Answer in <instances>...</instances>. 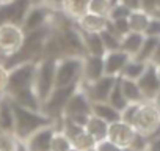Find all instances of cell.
Returning <instances> with one entry per match:
<instances>
[{
	"label": "cell",
	"instance_id": "obj_50",
	"mask_svg": "<svg viewBox=\"0 0 160 151\" xmlns=\"http://www.w3.org/2000/svg\"><path fill=\"white\" fill-rule=\"evenodd\" d=\"M2 95H3V93H0V98H2Z\"/></svg>",
	"mask_w": 160,
	"mask_h": 151
},
{
	"label": "cell",
	"instance_id": "obj_23",
	"mask_svg": "<svg viewBox=\"0 0 160 151\" xmlns=\"http://www.w3.org/2000/svg\"><path fill=\"white\" fill-rule=\"evenodd\" d=\"M82 38H83V44H85V52H87V55L104 57L105 47H104V44H102V39H101V35H99V33L82 32Z\"/></svg>",
	"mask_w": 160,
	"mask_h": 151
},
{
	"label": "cell",
	"instance_id": "obj_45",
	"mask_svg": "<svg viewBox=\"0 0 160 151\" xmlns=\"http://www.w3.org/2000/svg\"><path fill=\"white\" fill-rule=\"evenodd\" d=\"M30 2H32V5H42L44 0H30Z\"/></svg>",
	"mask_w": 160,
	"mask_h": 151
},
{
	"label": "cell",
	"instance_id": "obj_7",
	"mask_svg": "<svg viewBox=\"0 0 160 151\" xmlns=\"http://www.w3.org/2000/svg\"><path fill=\"white\" fill-rule=\"evenodd\" d=\"M24 30L14 24L0 25V57L7 58L13 55L24 41Z\"/></svg>",
	"mask_w": 160,
	"mask_h": 151
},
{
	"label": "cell",
	"instance_id": "obj_27",
	"mask_svg": "<svg viewBox=\"0 0 160 151\" xmlns=\"http://www.w3.org/2000/svg\"><path fill=\"white\" fill-rule=\"evenodd\" d=\"M157 41H158V38L144 36L140 50H138L137 55L132 57V58H135V60H138V61H141V63H149V61H151V57H152V54H154V49H155V46H157Z\"/></svg>",
	"mask_w": 160,
	"mask_h": 151
},
{
	"label": "cell",
	"instance_id": "obj_36",
	"mask_svg": "<svg viewBox=\"0 0 160 151\" xmlns=\"http://www.w3.org/2000/svg\"><path fill=\"white\" fill-rule=\"evenodd\" d=\"M144 36H154V38H160V19L152 18L149 19V24L143 33Z\"/></svg>",
	"mask_w": 160,
	"mask_h": 151
},
{
	"label": "cell",
	"instance_id": "obj_2",
	"mask_svg": "<svg viewBox=\"0 0 160 151\" xmlns=\"http://www.w3.org/2000/svg\"><path fill=\"white\" fill-rule=\"evenodd\" d=\"M55 66H57V58L52 57L41 58L36 63L33 90L41 102H44L55 88Z\"/></svg>",
	"mask_w": 160,
	"mask_h": 151
},
{
	"label": "cell",
	"instance_id": "obj_46",
	"mask_svg": "<svg viewBox=\"0 0 160 151\" xmlns=\"http://www.w3.org/2000/svg\"><path fill=\"white\" fill-rule=\"evenodd\" d=\"M69 151H80V149H77V148H74V146H71V148H69Z\"/></svg>",
	"mask_w": 160,
	"mask_h": 151
},
{
	"label": "cell",
	"instance_id": "obj_4",
	"mask_svg": "<svg viewBox=\"0 0 160 151\" xmlns=\"http://www.w3.org/2000/svg\"><path fill=\"white\" fill-rule=\"evenodd\" d=\"M35 72H36V61H25L11 68L8 74V85L5 95H13L21 90L33 88Z\"/></svg>",
	"mask_w": 160,
	"mask_h": 151
},
{
	"label": "cell",
	"instance_id": "obj_37",
	"mask_svg": "<svg viewBox=\"0 0 160 151\" xmlns=\"http://www.w3.org/2000/svg\"><path fill=\"white\" fill-rule=\"evenodd\" d=\"M42 5L52 13H64V0H44Z\"/></svg>",
	"mask_w": 160,
	"mask_h": 151
},
{
	"label": "cell",
	"instance_id": "obj_12",
	"mask_svg": "<svg viewBox=\"0 0 160 151\" xmlns=\"http://www.w3.org/2000/svg\"><path fill=\"white\" fill-rule=\"evenodd\" d=\"M75 115H91V101L80 88H77L72 93V96L69 98V101L63 109V117H75Z\"/></svg>",
	"mask_w": 160,
	"mask_h": 151
},
{
	"label": "cell",
	"instance_id": "obj_17",
	"mask_svg": "<svg viewBox=\"0 0 160 151\" xmlns=\"http://www.w3.org/2000/svg\"><path fill=\"white\" fill-rule=\"evenodd\" d=\"M108 22V18H102V16H96L91 13H85L80 19L75 21V25L80 32H88V33H99L105 29Z\"/></svg>",
	"mask_w": 160,
	"mask_h": 151
},
{
	"label": "cell",
	"instance_id": "obj_38",
	"mask_svg": "<svg viewBox=\"0 0 160 151\" xmlns=\"http://www.w3.org/2000/svg\"><path fill=\"white\" fill-rule=\"evenodd\" d=\"M94 149H96V151H122V148H119L118 145H115L113 142H110V140H107V138L98 142L96 146H94Z\"/></svg>",
	"mask_w": 160,
	"mask_h": 151
},
{
	"label": "cell",
	"instance_id": "obj_30",
	"mask_svg": "<svg viewBox=\"0 0 160 151\" xmlns=\"http://www.w3.org/2000/svg\"><path fill=\"white\" fill-rule=\"evenodd\" d=\"M71 146H72V143L64 135V132L60 129H55L52 142H50V151H69Z\"/></svg>",
	"mask_w": 160,
	"mask_h": 151
},
{
	"label": "cell",
	"instance_id": "obj_40",
	"mask_svg": "<svg viewBox=\"0 0 160 151\" xmlns=\"http://www.w3.org/2000/svg\"><path fill=\"white\" fill-rule=\"evenodd\" d=\"M157 7V0H140V10H143L148 14H152Z\"/></svg>",
	"mask_w": 160,
	"mask_h": 151
},
{
	"label": "cell",
	"instance_id": "obj_39",
	"mask_svg": "<svg viewBox=\"0 0 160 151\" xmlns=\"http://www.w3.org/2000/svg\"><path fill=\"white\" fill-rule=\"evenodd\" d=\"M8 74H10V69L3 63H0V93H5V90H7Z\"/></svg>",
	"mask_w": 160,
	"mask_h": 151
},
{
	"label": "cell",
	"instance_id": "obj_47",
	"mask_svg": "<svg viewBox=\"0 0 160 151\" xmlns=\"http://www.w3.org/2000/svg\"><path fill=\"white\" fill-rule=\"evenodd\" d=\"M157 74H158V81H160V68H157Z\"/></svg>",
	"mask_w": 160,
	"mask_h": 151
},
{
	"label": "cell",
	"instance_id": "obj_34",
	"mask_svg": "<svg viewBox=\"0 0 160 151\" xmlns=\"http://www.w3.org/2000/svg\"><path fill=\"white\" fill-rule=\"evenodd\" d=\"M130 11H132V10L127 8L124 3H118V5H115V7L110 8L108 19H110V21H115V19H126V18H129Z\"/></svg>",
	"mask_w": 160,
	"mask_h": 151
},
{
	"label": "cell",
	"instance_id": "obj_48",
	"mask_svg": "<svg viewBox=\"0 0 160 151\" xmlns=\"http://www.w3.org/2000/svg\"><path fill=\"white\" fill-rule=\"evenodd\" d=\"M87 151H96V149H94V148H90V149H87Z\"/></svg>",
	"mask_w": 160,
	"mask_h": 151
},
{
	"label": "cell",
	"instance_id": "obj_28",
	"mask_svg": "<svg viewBox=\"0 0 160 151\" xmlns=\"http://www.w3.org/2000/svg\"><path fill=\"white\" fill-rule=\"evenodd\" d=\"M107 102L113 107V109H116L119 113H121V110L129 104L127 101H126V98H124V95H122V91H121V87H119V81H116V84H115V87L112 88V91H110V95H108V99H107Z\"/></svg>",
	"mask_w": 160,
	"mask_h": 151
},
{
	"label": "cell",
	"instance_id": "obj_19",
	"mask_svg": "<svg viewBox=\"0 0 160 151\" xmlns=\"http://www.w3.org/2000/svg\"><path fill=\"white\" fill-rule=\"evenodd\" d=\"M119 81V87L121 91L126 98V101L129 104H141L144 102V98L137 85V81H130V79H124V77H118Z\"/></svg>",
	"mask_w": 160,
	"mask_h": 151
},
{
	"label": "cell",
	"instance_id": "obj_20",
	"mask_svg": "<svg viewBox=\"0 0 160 151\" xmlns=\"http://www.w3.org/2000/svg\"><path fill=\"white\" fill-rule=\"evenodd\" d=\"M91 115L104 120L108 124L121 120V113L116 109H113L108 102H91Z\"/></svg>",
	"mask_w": 160,
	"mask_h": 151
},
{
	"label": "cell",
	"instance_id": "obj_15",
	"mask_svg": "<svg viewBox=\"0 0 160 151\" xmlns=\"http://www.w3.org/2000/svg\"><path fill=\"white\" fill-rule=\"evenodd\" d=\"M102 58H104V72H105V76L119 77L122 68L126 66V63L129 61L130 57L126 52H122L121 49H118V50L105 52Z\"/></svg>",
	"mask_w": 160,
	"mask_h": 151
},
{
	"label": "cell",
	"instance_id": "obj_9",
	"mask_svg": "<svg viewBox=\"0 0 160 151\" xmlns=\"http://www.w3.org/2000/svg\"><path fill=\"white\" fill-rule=\"evenodd\" d=\"M137 85H138L144 101H154V98L160 91V81H158L157 68L154 65H151V63L146 65V69L137 79Z\"/></svg>",
	"mask_w": 160,
	"mask_h": 151
},
{
	"label": "cell",
	"instance_id": "obj_1",
	"mask_svg": "<svg viewBox=\"0 0 160 151\" xmlns=\"http://www.w3.org/2000/svg\"><path fill=\"white\" fill-rule=\"evenodd\" d=\"M13 110H14V135L19 140H25L35 131L52 124V120L39 110H30L16 106L14 102H13Z\"/></svg>",
	"mask_w": 160,
	"mask_h": 151
},
{
	"label": "cell",
	"instance_id": "obj_13",
	"mask_svg": "<svg viewBox=\"0 0 160 151\" xmlns=\"http://www.w3.org/2000/svg\"><path fill=\"white\" fill-rule=\"evenodd\" d=\"M55 132V126L49 124L38 131H35L28 138H25V145L28 151H50V142Z\"/></svg>",
	"mask_w": 160,
	"mask_h": 151
},
{
	"label": "cell",
	"instance_id": "obj_6",
	"mask_svg": "<svg viewBox=\"0 0 160 151\" xmlns=\"http://www.w3.org/2000/svg\"><path fill=\"white\" fill-rule=\"evenodd\" d=\"M77 88H78V84L77 85H69V87H55L52 90V93L49 95V98L44 102H41L39 112H42L52 121L63 117V109H64L66 102L69 101V98L72 96V93Z\"/></svg>",
	"mask_w": 160,
	"mask_h": 151
},
{
	"label": "cell",
	"instance_id": "obj_26",
	"mask_svg": "<svg viewBox=\"0 0 160 151\" xmlns=\"http://www.w3.org/2000/svg\"><path fill=\"white\" fill-rule=\"evenodd\" d=\"M146 65L148 63H141L135 58H129V61L126 63V66L122 68L121 71V76L119 77H124V79H130V81H137L140 76L143 74V71L146 69Z\"/></svg>",
	"mask_w": 160,
	"mask_h": 151
},
{
	"label": "cell",
	"instance_id": "obj_31",
	"mask_svg": "<svg viewBox=\"0 0 160 151\" xmlns=\"http://www.w3.org/2000/svg\"><path fill=\"white\" fill-rule=\"evenodd\" d=\"M110 8L112 7H110L108 0H90L87 13H91V14H96V16H102V18H108Z\"/></svg>",
	"mask_w": 160,
	"mask_h": 151
},
{
	"label": "cell",
	"instance_id": "obj_35",
	"mask_svg": "<svg viewBox=\"0 0 160 151\" xmlns=\"http://www.w3.org/2000/svg\"><path fill=\"white\" fill-rule=\"evenodd\" d=\"M138 106H140V104H127V106L121 110V121H124V123H127V124L132 126L133 118H135V113H137V110H138Z\"/></svg>",
	"mask_w": 160,
	"mask_h": 151
},
{
	"label": "cell",
	"instance_id": "obj_21",
	"mask_svg": "<svg viewBox=\"0 0 160 151\" xmlns=\"http://www.w3.org/2000/svg\"><path fill=\"white\" fill-rule=\"evenodd\" d=\"M83 129L96 140V142H101V140H105L107 138V131H108V123H105L104 120L94 117V115H90Z\"/></svg>",
	"mask_w": 160,
	"mask_h": 151
},
{
	"label": "cell",
	"instance_id": "obj_25",
	"mask_svg": "<svg viewBox=\"0 0 160 151\" xmlns=\"http://www.w3.org/2000/svg\"><path fill=\"white\" fill-rule=\"evenodd\" d=\"M88 3L90 0H64V14L77 21L88 11Z\"/></svg>",
	"mask_w": 160,
	"mask_h": 151
},
{
	"label": "cell",
	"instance_id": "obj_24",
	"mask_svg": "<svg viewBox=\"0 0 160 151\" xmlns=\"http://www.w3.org/2000/svg\"><path fill=\"white\" fill-rule=\"evenodd\" d=\"M151 16L148 13H144L143 10H132L127 22H129V29L130 32H137V33H144L148 24H149Z\"/></svg>",
	"mask_w": 160,
	"mask_h": 151
},
{
	"label": "cell",
	"instance_id": "obj_33",
	"mask_svg": "<svg viewBox=\"0 0 160 151\" xmlns=\"http://www.w3.org/2000/svg\"><path fill=\"white\" fill-rule=\"evenodd\" d=\"M19 138L11 132H0V151H16Z\"/></svg>",
	"mask_w": 160,
	"mask_h": 151
},
{
	"label": "cell",
	"instance_id": "obj_10",
	"mask_svg": "<svg viewBox=\"0 0 160 151\" xmlns=\"http://www.w3.org/2000/svg\"><path fill=\"white\" fill-rule=\"evenodd\" d=\"M50 16H52V11H49L44 5H32L24 18L21 29L24 30V33H28V32H35L38 29L47 27L50 22Z\"/></svg>",
	"mask_w": 160,
	"mask_h": 151
},
{
	"label": "cell",
	"instance_id": "obj_29",
	"mask_svg": "<svg viewBox=\"0 0 160 151\" xmlns=\"http://www.w3.org/2000/svg\"><path fill=\"white\" fill-rule=\"evenodd\" d=\"M71 143H72L74 148H77V149H80V151H87V149H90V148H94L98 142L83 129L78 135H75V137L71 140Z\"/></svg>",
	"mask_w": 160,
	"mask_h": 151
},
{
	"label": "cell",
	"instance_id": "obj_49",
	"mask_svg": "<svg viewBox=\"0 0 160 151\" xmlns=\"http://www.w3.org/2000/svg\"><path fill=\"white\" fill-rule=\"evenodd\" d=\"M0 63H2V57H0Z\"/></svg>",
	"mask_w": 160,
	"mask_h": 151
},
{
	"label": "cell",
	"instance_id": "obj_42",
	"mask_svg": "<svg viewBox=\"0 0 160 151\" xmlns=\"http://www.w3.org/2000/svg\"><path fill=\"white\" fill-rule=\"evenodd\" d=\"M144 151H160V137L148 140V145H146Z\"/></svg>",
	"mask_w": 160,
	"mask_h": 151
},
{
	"label": "cell",
	"instance_id": "obj_5",
	"mask_svg": "<svg viewBox=\"0 0 160 151\" xmlns=\"http://www.w3.org/2000/svg\"><path fill=\"white\" fill-rule=\"evenodd\" d=\"M135 132L144 135L146 138L160 126V110L155 104L144 101L138 106V110L135 113L133 123H132Z\"/></svg>",
	"mask_w": 160,
	"mask_h": 151
},
{
	"label": "cell",
	"instance_id": "obj_51",
	"mask_svg": "<svg viewBox=\"0 0 160 151\" xmlns=\"http://www.w3.org/2000/svg\"><path fill=\"white\" fill-rule=\"evenodd\" d=\"M0 2H5V0H0Z\"/></svg>",
	"mask_w": 160,
	"mask_h": 151
},
{
	"label": "cell",
	"instance_id": "obj_43",
	"mask_svg": "<svg viewBox=\"0 0 160 151\" xmlns=\"http://www.w3.org/2000/svg\"><path fill=\"white\" fill-rule=\"evenodd\" d=\"M121 3H124L130 10H140V0H121Z\"/></svg>",
	"mask_w": 160,
	"mask_h": 151
},
{
	"label": "cell",
	"instance_id": "obj_3",
	"mask_svg": "<svg viewBox=\"0 0 160 151\" xmlns=\"http://www.w3.org/2000/svg\"><path fill=\"white\" fill-rule=\"evenodd\" d=\"M83 57H60L55 66V87L77 85L82 79Z\"/></svg>",
	"mask_w": 160,
	"mask_h": 151
},
{
	"label": "cell",
	"instance_id": "obj_16",
	"mask_svg": "<svg viewBox=\"0 0 160 151\" xmlns=\"http://www.w3.org/2000/svg\"><path fill=\"white\" fill-rule=\"evenodd\" d=\"M0 132L14 134V110L11 99L3 93L0 98Z\"/></svg>",
	"mask_w": 160,
	"mask_h": 151
},
{
	"label": "cell",
	"instance_id": "obj_14",
	"mask_svg": "<svg viewBox=\"0 0 160 151\" xmlns=\"http://www.w3.org/2000/svg\"><path fill=\"white\" fill-rule=\"evenodd\" d=\"M104 72V58L98 55H85L83 57V68H82V79L80 82L90 84L101 79Z\"/></svg>",
	"mask_w": 160,
	"mask_h": 151
},
{
	"label": "cell",
	"instance_id": "obj_8",
	"mask_svg": "<svg viewBox=\"0 0 160 151\" xmlns=\"http://www.w3.org/2000/svg\"><path fill=\"white\" fill-rule=\"evenodd\" d=\"M116 81H118V77H113V76H102L101 79L90 82V84L80 82L78 88L88 96V99L91 102H107L108 95H110L112 88L115 87Z\"/></svg>",
	"mask_w": 160,
	"mask_h": 151
},
{
	"label": "cell",
	"instance_id": "obj_32",
	"mask_svg": "<svg viewBox=\"0 0 160 151\" xmlns=\"http://www.w3.org/2000/svg\"><path fill=\"white\" fill-rule=\"evenodd\" d=\"M99 35H101L102 44L105 47V52H112V50H118L119 49V44H121V38L119 36L113 35L107 29H104L102 32H99Z\"/></svg>",
	"mask_w": 160,
	"mask_h": 151
},
{
	"label": "cell",
	"instance_id": "obj_22",
	"mask_svg": "<svg viewBox=\"0 0 160 151\" xmlns=\"http://www.w3.org/2000/svg\"><path fill=\"white\" fill-rule=\"evenodd\" d=\"M143 39H144V35H143V33L129 32V33H126V35L121 38L119 49H121L122 52H126L129 57H135L137 52H138L140 47H141Z\"/></svg>",
	"mask_w": 160,
	"mask_h": 151
},
{
	"label": "cell",
	"instance_id": "obj_11",
	"mask_svg": "<svg viewBox=\"0 0 160 151\" xmlns=\"http://www.w3.org/2000/svg\"><path fill=\"white\" fill-rule=\"evenodd\" d=\"M135 135V129L133 126L124 123V121H115L108 124V131H107V140L113 142L115 145H118L119 148H129L132 143V138Z\"/></svg>",
	"mask_w": 160,
	"mask_h": 151
},
{
	"label": "cell",
	"instance_id": "obj_44",
	"mask_svg": "<svg viewBox=\"0 0 160 151\" xmlns=\"http://www.w3.org/2000/svg\"><path fill=\"white\" fill-rule=\"evenodd\" d=\"M16 151H28V149H27V145H25V142H24V140H19V142H18Z\"/></svg>",
	"mask_w": 160,
	"mask_h": 151
},
{
	"label": "cell",
	"instance_id": "obj_18",
	"mask_svg": "<svg viewBox=\"0 0 160 151\" xmlns=\"http://www.w3.org/2000/svg\"><path fill=\"white\" fill-rule=\"evenodd\" d=\"M7 96L16 106H21V107H25V109H30V110H39L41 109V101L38 99L33 88L21 90V91H16L13 95H7Z\"/></svg>",
	"mask_w": 160,
	"mask_h": 151
},
{
	"label": "cell",
	"instance_id": "obj_41",
	"mask_svg": "<svg viewBox=\"0 0 160 151\" xmlns=\"http://www.w3.org/2000/svg\"><path fill=\"white\" fill-rule=\"evenodd\" d=\"M149 63L154 65L155 68H160V38H158V41H157V46H155V49H154V54H152Z\"/></svg>",
	"mask_w": 160,
	"mask_h": 151
}]
</instances>
